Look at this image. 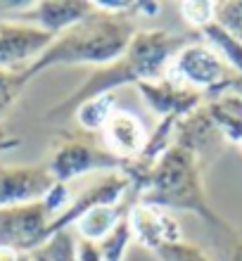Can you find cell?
<instances>
[{"label":"cell","mask_w":242,"mask_h":261,"mask_svg":"<svg viewBox=\"0 0 242 261\" xmlns=\"http://www.w3.org/2000/svg\"><path fill=\"white\" fill-rule=\"evenodd\" d=\"M126 219H128L133 242H138L140 247L150 249V252H157L162 245H169V242L183 240L178 221L159 206L136 202L128 209Z\"/></svg>","instance_id":"11"},{"label":"cell","mask_w":242,"mask_h":261,"mask_svg":"<svg viewBox=\"0 0 242 261\" xmlns=\"http://www.w3.org/2000/svg\"><path fill=\"white\" fill-rule=\"evenodd\" d=\"M187 43H190L187 36L171 34V31H164V29L136 31L124 55L119 57L117 62L95 69L83 81L81 88H76L67 100H62L48 112V119L74 114V110L88 97L102 95V93H117L124 86H140V83L159 81L166 76L176 53L180 48H185Z\"/></svg>","instance_id":"1"},{"label":"cell","mask_w":242,"mask_h":261,"mask_svg":"<svg viewBox=\"0 0 242 261\" xmlns=\"http://www.w3.org/2000/svg\"><path fill=\"white\" fill-rule=\"evenodd\" d=\"M100 133L104 138V150L124 162H133L138 157L150 138V130L143 124V119L128 110L112 112Z\"/></svg>","instance_id":"13"},{"label":"cell","mask_w":242,"mask_h":261,"mask_svg":"<svg viewBox=\"0 0 242 261\" xmlns=\"http://www.w3.org/2000/svg\"><path fill=\"white\" fill-rule=\"evenodd\" d=\"M55 216L43 199L31 204L0 209V247L31 254L48 242V230Z\"/></svg>","instance_id":"6"},{"label":"cell","mask_w":242,"mask_h":261,"mask_svg":"<svg viewBox=\"0 0 242 261\" xmlns=\"http://www.w3.org/2000/svg\"><path fill=\"white\" fill-rule=\"evenodd\" d=\"M131 242L133 238H131V228H128V219H124L102 242H97V249L102 254V261H124L126 249H128Z\"/></svg>","instance_id":"17"},{"label":"cell","mask_w":242,"mask_h":261,"mask_svg":"<svg viewBox=\"0 0 242 261\" xmlns=\"http://www.w3.org/2000/svg\"><path fill=\"white\" fill-rule=\"evenodd\" d=\"M19 145H21L19 138L7 136L5 130H0V154H5V152H10V150H17Z\"/></svg>","instance_id":"23"},{"label":"cell","mask_w":242,"mask_h":261,"mask_svg":"<svg viewBox=\"0 0 242 261\" xmlns=\"http://www.w3.org/2000/svg\"><path fill=\"white\" fill-rule=\"evenodd\" d=\"M159 261H209V256L200 247H195L185 240H176L169 245H162L157 252H152Z\"/></svg>","instance_id":"18"},{"label":"cell","mask_w":242,"mask_h":261,"mask_svg":"<svg viewBox=\"0 0 242 261\" xmlns=\"http://www.w3.org/2000/svg\"><path fill=\"white\" fill-rule=\"evenodd\" d=\"M55 186L48 164L0 166V209L38 202Z\"/></svg>","instance_id":"10"},{"label":"cell","mask_w":242,"mask_h":261,"mask_svg":"<svg viewBox=\"0 0 242 261\" xmlns=\"http://www.w3.org/2000/svg\"><path fill=\"white\" fill-rule=\"evenodd\" d=\"M136 19L126 14L100 12L93 7V12L67 29L64 34L55 36L48 50L29 69L19 74L21 86H26L31 79L48 71L52 67H74V64H90V67H107L117 62L126 53L131 38L136 36Z\"/></svg>","instance_id":"2"},{"label":"cell","mask_w":242,"mask_h":261,"mask_svg":"<svg viewBox=\"0 0 242 261\" xmlns=\"http://www.w3.org/2000/svg\"><path fill=\"white\" fill-rule=\"evenodd\" d=\"M138 202L159 206L164 212L197 214L211 226L226 228V223L209 206L204 183H202L200 159L178 145H171L150 169L138 193Z\"/></svg>","instance_id":"3"},{"label":"cell","mask_w":242,"mask_h":261,"mask_svg":"<svg viewBox=\"0 0 242 261\" xmlns=\"http://www.w3.org/2000/svg\"><path fill=\"white\" fill-rule=\"evenodd\" d=\"M124 159L114 157L112 152L100 150L93 143L83 140L78 136H67L64 133L52 147L48 162V171L55 178V183L69 186V180L83 173H95V171H110V173H124L126 171Z\"/></svg>","instance_id":"5"},{"label":"cell","mask_w":242,"mask_h":261,"mask_svg":"<svg viewBox=\"0 0 242 261\" xmlns=\"http://www.w3.org/2000/svg\"><path fill=\"white\" fill-rule=\"evenodd\" d=\"M90 12H93L90 0H43V3H29L24 10L10 12L3 19L31 24L50 36H60L81 19H86Z\"/></svg>","instance_id":"9"},{"label":"cell","mask_w":242,"mask_h":261,"mask_svg":"<svg viewBox=\"0 0 242 261\" xmlns=\"http://www.w3.org/2000/svg\"><path fill=\"white\" fill-rule=\"evenodd\" d=\"M180 14L195 29H204L216 21V3H180Z\"/></svg>","instance_id":"20"},{"label":"cell","mask_w":242,"mask_h":261,"mask_svg":"<svg viewBox=\"0 0 242 261\" xmlns=\"http://www.w3.org/2000/svg\"><path fill=\"white\" fill-rule=\"evenodd\" d=\"M19 261H31V254H19Z\"/></svg>","instance_id":"26"},{"label":"cell","mask_w":242,"mask_h":261,"mask_svg":"<svg viewBox=\"0 0 242 261\" xmlns=\"http://www.w3.org/2000/svg\"><path fill=\"white\" fill-rule=\"evenodd\" d=\"M226 261H242V238H240V242H235V245H233V249L228 252Z\"/></svg>","instance_id":"24"},{"label":"cell","mask_w":242,"mask_h":261,"mask_svg":"<svg viewBox=\"0 0 242 261\" xmlns=\"http://www.w3.org/2000/svg\"><path fill=\"white\" fill-rule=\"evenodd\" d=\"M21 90H24V86L19 81V74H10V71L0 69V119L5 117V112L17 102Z\"/></svg>","instance_id":"21"},{"label":"cell","mask_w":242,"mask_h":261,"mask_svg":"<svg viewBox=\"0 0 242 261\" xmlns=\"http://www.w3.org/2000/svg\"><path fill=\"white\" fill-rule=\"evenodd\" d=\"M138 199L128 195L121 204H100L95 209H90L74 223L78 240H88V242H102L121 221L128 216V209L136 204Z\"/></svg>","instance_id":"14"},{"label":"cell","mask_w":242,"mask_h":261,"mask_svg":"<svg viewBox=\"0 0 242 261\" xmlns=\"http://www.w3.org/2000/svg\"><path fill=\"white\" fill-rule=\"evenodd\" d=\"M128 195H131V180L126 178L124 173L102 176L90 188H86L81 195H76V197L71 199V204L50 223L48 240L55 238L57 233H62V230H69L86 212H90V209H95L100 204H121Z\"/></svg>","instance_id":"8"},{"label":"cell","mask_w":242,"mask_h":261,"mask_svg":"<svg viewBox=\"0 0 242 261\" xmlns=\"http://www.w3.org/2000/svg\"><path fill=\"white\" fill-rule=\"evenodd\" d=\"M136 88L143 95L145 105L159 119H164V117L185 119L187 114H193L195 110H200L202 105H204V95L202 93L187 88L183 83L171 81L166 76L152 83H140Z\"/></svg>","instance_id":"12"},{"label":"cell","mask_w":242,"mask_h":261,"mask_svg":"<svg viewBox=\"0 0 242 261\" xmlns=\"http://www.w3.org/2000/svg\"><path fill=\"white\" fill-rule=\"evenodd\" d=\"M0 261H19V252H14V249H5V247H0Z\"/></svg>","instance_id":"25"},{"label":"cell","mask_w":242,"mask_h":261,"mask_svg":"<svg viewBox=\"0 0 242 261\" xmlns=\"http://www.w3.org/2000/svg\"><path fill=\"white\" fill-rule=\"evenodd\" d=\"M114 93H102V95H95V97H88L78 105L71 117L76 119V124L81 126L86 133H95V130H102V126L107 124V119L117 105H114Z\"/></svg>","instance_id":"15"},{"label":"cell","mask_w":242,"mask_h":261,"mask_svg":"<svg viewBox=\"0 0 242 261\" xmlns=\"http://www.w3.org/2000/svg\"><path fill=\"white\" fill-rule=\"evenodd\" d=\"M200 31L209 41V48H214L223 62L228 64L237 76H242V43L235 41L228 31H223L216 21L209 24V27H204V29H200Z\"/></svg>","instance_id":"16"},{"label":"cell","mask_w":242,"mask_h":261,"mask_svg":"<svg viewBox=\"0 0 242 261\" xmlns=\"http://www.w3.org/2000/svg\"><path fill=\"white\" fill-rule=\"evenodd\" d=\"M166 79L202 93L204 100H211L235 88L237 74L223 62L214 48L190 41L171 60Z\"/></svg>","instance_id":"4"},{"label":"cell","mask_w":242,"mask_h":261,"mask_svg":"<svg viewBox=\"0 0 242 261\" xmlns=\"http://www.w3.org/2000/svg\"><path fill=\"white\" fill-rule=\"evenodd\" d=\"M76 261H102V254L95 242L76 240Z\"/></svg>","instance_id":"22"},{"label":"cell","mask_w":242,"mask_h":261,"mask_svg":"<svg viewBox=\"0 0 242 261\" xmlns=\"http://www.w3.org/2000/svg\"><path fill=\"white\" fill-rule=\"evenodd\" d=\"M55 36L38 27L12 19H0V69L10 74H21L48 50Z\"/></svg>","instance_id":"7"},{"label":"cell","mask_w":242,"mask_h":261,"mask_svg":"<svg viewBox=\"0 0 242 261\" xmlns=\"http://www.w3.org/2000/svg\"><path fill=\"white\" fill-rule=\"evenodd\" d=\"M216 24L242 43V0L240 3H216Z\"/></svg>","instance_id":"19"}]
</instances>
